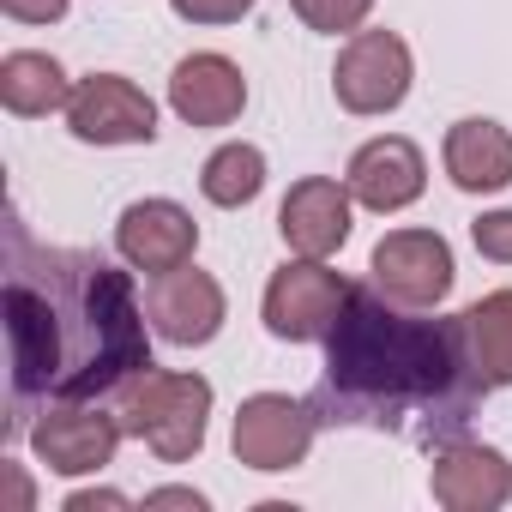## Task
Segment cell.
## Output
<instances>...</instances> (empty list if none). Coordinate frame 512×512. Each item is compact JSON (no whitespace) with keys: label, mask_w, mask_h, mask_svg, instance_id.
<instances>
[{"label":"cell","mask_w":512,"mask_h":512,"mask_svg":"<svg viewBox=\"0 0 512 512\" xmlns=\"http://www.w3.org/2000/svg\"><path fill=\"white\" fill-rule=\"evenodd\" d=\"M7 440L31 428V410L91 404L151 368L145 308L133 278L85 247H49L19 217L7 223Z\"/></svg>","instance_id":"6da1fadb"},{"label":"cell","mask_w":512,"mask_h":512,"mask_svg":"<svg viewBox=\"0 0 512 512\" xmlns=\"http://www.w3.org/2000/svg\"><path fill=\"white\" fill-rule=\"evenodd\" d=\"M488 392L494 386L476 374L464 344V314L428 320L380 284H362L326 338V368L308 404L326 428L404 434L434 452L470 434Z\"/></svg>","instance_id":"7a4b0ae2"},{"label":"cell","mask_w":512,"mask_h":512,"mask_svg":"<svg viewBox=\"0 0 512 512\" xmlns=\"http://www.w3.org/2000/svg\"><path fill=\"white\" fill-rule=\"evenodd\" d=\"M115 416L133 440H145L163 464H187L205 446V416H211V380L205 374H163L157 362L139 368L115 392Z\"/></svg>","instance_id":"3957f363"},{"label":"cell","mask_w":512,"mask_h":512,"mask_svg":"<svg viewBox=\"0 0 512 512\" xmlns=\"http://www.w3.org/2000/svg\"><path fill=\"white\" fill-rule=\"evenodd\" d=\"M410 79H416V61H410V43L398 31H356L338 49L332 97L350 115H392L410 97Z\"/></svg>","instance_id":"277c9868"},{"label":"cell","mask_w":512,"mask_h":512,"mask_svg":"<svg viewBox=\"0 0 512 512\" xmlns=\"http://www.w3.org/2000/svg\"><path fill=\"white\" fill-rule=\"evenodd\" d=\"M350 278L332 272L326 260H296V266H278L272 284H266V332L284 338V344H326L344 302H350Z\"/></svg>","instance_id":"5b68a950"},{"label":"cell","mask_w":512,"mask_h":512,"mask_svg":"<svg viewBox=\"0 0 512 512\" xmlns=\"http://www.w3.org/2000/svg\"><path fill=\"white\" fill-rule=\"evenodd\" d=\"M314 428H320L314 404H302V398H290V392H253V398H241V410H235L229 446H235V464L272 476V470H296V464L308 458Z\"/></svg>","instance_id":"8992f818"},{"label":"cell","mask_w":512,"mask_h":512,"mask_svg":"<svg viewBox=\"0 0 512 512\" xmlns=\"http://www.w3.org/2000/svg\"><path fill=\"white\" fill-rule=\"evenodd\" d=\"M121 434H127L121 416L115 410H97V398L91 404H49L25 428L37 464L55 470V476H97V470H109Z\"/></svg>","instance_id":"52a82bcc"},{"label":"cell","mask_w":512,"mask_h":512,"mask_svg":"<svg viewBox=\"0 0 512 512\" xmlns=\"http://www.w3.org/2000/svg\"><path fill=\"white\" fill-rule=\"evenodd\" d=\"M368 272L404 308H440L452 296V278H458L452 247H446L440 229H392V235H380Z\"/></svg>","instance_id":"ba28073f"},{"label":"cell","mask_w":512,"mask_h":512,"mask_svg":"<svg viewBox=\"0 0 512 512\" xmlns=\"http://www.w3.org/2000/svg\"><path fill=\"white\" fill-rule=\"evenodd\" d=\"M67 127L79 145H151L157 139V103L121 73H91L67 97Z\"/></svg>","instance_id":"9c48e42d"},{"label":"cell","mask_w":512,"mask_h":512,"mask_svg":"<svg viewBox=\"0 0 512 512\" xmlns=\"http://www.w3.org/2000/svg\"><path fill=\"white\" fill-rule=\"evenodd\" d=\"M145 320H151V332H157L163 344H181V350L211 344V338L223 332V290H217L211 272H199V266L187 260V266L151 278V290H145Z\"/></svg>","instance_id":"30bf717a"},{"label":"cell","mask_w":512,"mask_h":512,"mask_svg":"<svg viewBox=\"0 0 512 512\" xmlns=\"http://www.w3.org/2000/svg\"><path fill=\"white\" fill-rule=\"evenodd\" d=\"M115 247H121V260L133 272L163 278V272L187 266L193 253H199V223L175 199H133L121 211V223H115Z\"/></svg>","instance_id":"8fae6325"},{"label":"cell","mask_w":512,"mask_h":512,"mask_svg":"<svg viewBox=\"0 0 512 512\" xmlns=\"http://www.w3.org/2000/svg\"><path fill=\"white\" fill-rule=\"evenodd\" d=\"M428 494L446 506V512H494L512 500V464L506 452L482 446V440H446L434 446V464H428Z\"/></svg>","instance_id":"7c38bea8"},{"label":"cell","mask_w":512,"mask_h":512,"mask_svg":"<svg viewBox=\"0 0 512 512\" xmlns=\"http://www.w3.org/2000/svg\"><path fill=\"white\" fill-rule=\"evenodd\" d=\"M278 229L296 260H332L350 241V187L332 175H302L278 205Z\"/></svg>","instance_id":"4fadbf2b"},{"label":"cell","mask_w":512,"mask_h":512,"mask_svg":"<svg viewBox=\"0 0 512 512\" xmlns=\"http://www.w3.org/2000/svg\"><path fill=\"white\" fill-rule=\"evenodd\" d=\"M344 187H350L356 205H368V211L386 217V211H404V205L422 199V187H428V163H422V151H416L404 133H380V139H368V145L350 157Z\"/></svg>","instance_id":"5bb4252c"},{"label":"cell","mask_w":512,"mask_h":512,"mask_svg":"<svg viewBox=\"0 0 512 512\" xmlns=\"http://www.w3.org/2000/svg\"><path fill=\"white\" fill-rule=\"evenodd\" d=\"M169 109L187 127H229L247 109V79L229 55H181L169 73Z\"/></svg>","instance_id":"9a60e30c"},{"label":"cell","mask_w":512,"mask_h":512,"mask_svg":"<svg viewBox=\"0 0 512 512\" xmlns=\"http://www.w3.org/2000/svg\"><path fill=\"white\" fill-rule=\"evenodd\" d=\"M446 175L458 193H500L512 187V133L488 115H464L446 127Z\"/></svg>","instance_id":"2e32d148"},{"label":"cell","mask_w":512,"mask_h":512,"mask_svg":"<svg viewBox=\"0 0 512 512\" xmlns=\"http://www.w3.org/2000/svg\"><path fill=\"white\" fill-rule=\"evenodd\" d=\"M73 97V79L55 55L43 49H13L7 61H0V103H7L19 121H37V115H55L67 109Z\"/></svg>","instance_id":"e0dca14e"},{"label":"cell","mask_w":512,"mask_h":512,"mask_svg":"<svg viewBox=\"0 0 512 512\" xmlns=\"http://www.w3.org/2000/svg\"><path fill=\"white\" fill-rule=\"evenodd\" d=\"M464 344L488 386H512V290H494L464 308Z\"/></svg>","instance_id":"ac0fdd59"},{"label":"cell","mask_w":512,"mask_h":512,"mask_svg":"<svg viewBox=\"0 0 512 512\" xmlns=\"http://www.w3.org/2000/svg\"><path fill=\"white\" fill-rule=\"evenodd\" d=\"M260 187H266V151L247 145V139L217 145V151L205 157V169H199V193H205L211 205H223V211L253 205V199H260Z\"/></svg>","instance_id":"d6986e66"},{"label":"cell","mask_w":512,"mask_h":512,"mask_svg":"<svg viewBox=\"0 0 512 512\" xmlns=\"http://www.w3.org/2000/svg\"><path fill=\"white\" fill-rule=\"evenodd\" d=\"M290 7H296V19H302L308 31H320V37H356L362 19L374 13V0H290Z\"/></svg>","instance_id":"ffe728a7"},{"label":"cell","mask_w":512,"mask_h":512,"mask_svg":"<svg viewBox=\"0 0 512 512\" xmlns=\"http://www.w3.org/2000/svg\"><path fill=\"white\" fill-rule=\"evenodd\" d=\"M470 241H476V253H482V260H494V266H512V205H506V211H488V217H476V223H470Z\"/></svg>","instance_id":"44dd1931"},{"label":"cell","mask_w":512,"mask_h":512,"mask_svg":"<svg viewBox=\"0 0 512 512\" xmlns=\"http://www.w3.org/2000/svg\"><path fill=\"white\" fill-rule=\"evenodd\" d=\"M169 7L187 25H241L253 13V0H169Z\"/></svg>","instance_id":"7402d4cb"},{"label":"cell","mask_w":512,"mask_h":512,"mask_svg":"<svg viewBox=\"0 0 512 512\" xmlns=\"http://www.w3.org/2000/svg\"><path fill=\"white\" fill-rule=\"evenodd\" d=\"M67 7L73 0H0V13L19 25H55V19H67Z\"/></svg>","instance_id":"603a6c76"},{"label":"cell","mask_w":512,"mask_h":512,"mask_svg":"<svg viewBox=\"0 0 512 512\" xmlns=\"http://www.w3.org/2000/svg\"><path fill=\"white\" fill-rule=\"evenodd\" d=\"M121 506H133V500L115 494V488H79V494H67V512H121Z\"/></svg>","instance_id":"cb8c5ba5"},{"label":"cell","mask_w":512,"mask_h":512,"mask_svg":"<svg viewBox=\"0 0 512 512\" xmlns=\"http://www.w3.org/2000/svg\"><path fill=\"white\" fill-rule=\"evenodd\" d=\"M145 506H193V512H205V494L199 488H151Z\"/></svg>","instance_id":"d4e9b609"},{"label":"cell","mask_w":512,"mask_h":512,"mask_svg":"<svg viewBox=\"0 0 512 512\" xmlns=\"http://www.w3.org/2000/svg\"><path fill=\"white\" fill-rule=\"evenodd\" d=\"M0 476H7V488H13V506H19V512H31V500H37V494H31V476H25L13 458H0Z\"/></svg>","instance_id":"484cf974"}]
</instances>
